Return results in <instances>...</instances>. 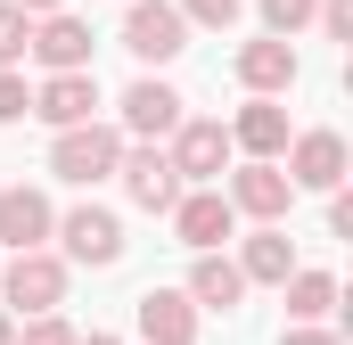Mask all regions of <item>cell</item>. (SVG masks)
<instances>
[{
    "label": "cell",
    "instance_id": "6da1fadb",
    "mask_svg": "<svg viewBox=\"0 0 353 345\" xmlns=\"http://www.w3.org/2000/svg\"><path fill=\"white\" fill-rule=\"evenodd\" d=\"M66 288H74V263L58 255V247H17V255H0V304H8V313H58Z\"/></svg>",
    "mask_w": 353,
    "mask_h": 345
},
{
    "label": "cell",
    "instance_id": "7a4b0ae2",
    "mask_svg": "<svg viewBox=\"0 0 353 345\" xmlns=\"http://www.w3.org/2000/svg\"><path fill=\"white\" fill-rule=\"evenodd\" d=\"M115 157H123V132L115 124H66V132H50V172L66 181V189H90V181H115Z\"/></svg>",
    "mask_w": 353,
    "mask_h": 345
},
{
    "label": "cell",
    "instance_id": "3957f363",
    "mask_svg": "<svg viewBox=\"0 0 353 345\" xmlns=\"http://www.w3.org/2000/svg\"><path fill=\"white\" fill-rule=\"evenodd\" d=\"M165 157H173V172L197 189V181H222L239 148H230V124H222V115H181L173 132H165Z\"/></svg>",
    "mask_w": 353,
    "mask_h": 345
},
{
    "label": "cell",
    "instance_id": "277c9868",
    "mask_svg": "<svg viewBox=\"0 0 353 345\" xmlns=\"http://www.w3.org/2000/svg\"><path fill=\"white\" fill-rule=\"evenodd\" d=\"M115 181H123V197L140 206V214H173V197L189 189L165 157V140H123V157H115Z\"/></svg>",
    "mask_w": 353,
    "mask_h": 345
},
{
    "label": "cell",
    "instance_id": "5b68a950",
    "mask_svg": "<svg viewBox=\"0 0 353 345\" xmlns=\"http://www.w3.org/2000/svg\"><path fill=\"white\" fill-rule=\"evenodd\" d=\"M222 197H230V214H247V222H288V206H296V181L279 157H247V165L222 181Z\"/></svg>",
    "mask_w": 353,
    "mask_h": 345
},
{
    "label": "cell",
    "instance_id": "8992f818",
    "mask_svg": "<svg viewBox=\"0 0 353 345\" xmlns=\"http://www.w3.org/2000/svg\"><path fill=\"white\" fill-rule=\"evenodd\" d=\"M50 239H58V255H66V263H90V271L123 263V222H115L107 206H90V197L58 214V230H50Z\"/></svg>",
    "mask_w": 353,
    "mask_h": 345
},
{
    "label": "cell",
    "instance_id": "52a82bcc",
    "mask_svg": "<svg viewBox=\"0 0 353 345\" xmlns=\"http://www.w3.org/2000/svg\"><path fill=\"white\" fill-rule=\"evenodd\" d=\"M123 50L140 66H173L181 50H189V17H181L173 0H132L123 8Z\"/></svg>",
    "mask_w": 353,
    "mask_h": 345
},
{
    "label": "cell",
    "instance_id": "ba28073f",
    "mask_svg": "<svg viewBox=\"0 0 353 345\" xmlns=\"http://www.w3.org/2000/svg\"><path fill=\"white\" fill-rule=\"evenodd\" d=\"M230 75H239V90H255V99H288V90H296V75H304V58H296V41L255 33V41H239Z\"/></svg>",
    "mask_w": 353,
    "mask_h": 345
},
{
    "label": "cell",
    "instance_id": "9c48e42d",
    "mask_svg": "<svg viewBox=\"0 0 353 345\" xmlns=\"http://www.w3.org/2000/svg\"><path fill=\"white\" fill-rule=\"evenodd\" d=\"M165 222H173V239L189 247V255H205V247H222V239L239 230V214H230V197H222L214 181H197V189H181Z\"/></svg>",
    "mask_w": 353,
    "mask_h": 345
},
{
    "label": "cell",
    "instance_id": "30bf717a",
    "mask_svg": "<svg viewBox=\"0 0 353 345\" xmlns=\"http://www.w3.org/2000/svg\"><path fill=\"white\" fill-rule=\"evenodd\" d=\"M279 165H288V181H296V189H337V181H345V132H329V124L288 132Z\"/></svg>",
    "mask_w": 353,
    "mask_h": 345
},
{
    "label": "cell",
    "instance_id": "8fae6325",
    "mask_svg": "<svg viewBox=\"0 0 353 345\" xmlns=\"http://www.w3.org/2000/svg\"><path fill=\"white\" fill-rule=\"evenodd\" d=\"M115 107H123V115H115V132H123V140H165L181 115H189V99H181L173 83H157V75H140Z\"/></svg>",
    "mask_w": 353,
    "mask_h": 345
},
{
    "label": "cell",
    "instance_id": "7c38bea8",
    "mask_svg": "<svg viewBox=\"0 0 353 345\" xmlns=\"http://www.w3.org/2000/svg\"><path fill=\"white\" fill-rule=\"evenodd\" d=\"M90 25L74 17V8H50V17H33V41H25V58H41V75H74V66H90Z\"/></svg>",
    "mask_w": 353,
    "mask_h": 345
},
{
    "label": "cell",
    "instance_id": "4fadbf2b",
    "mask_svg": "<svg viewBox=\"0 0 353 345\" xmlns=\"http://www.w3.org/2000/svg\"><path fill=\"white\" fill-rule=\"evenodd\" d=\"M50 230H58V206L33 189V181H8L0 189V247L17 255V247H50Z\"/></svg>",
    "mask_w": 353,
    "mask_h": 345
},
{
    "label": "cell",
    "instance_id": "5bb4252c",
    "mask_svg": "<svg viewBox=\"0 0 353 345\" xmlns=\"http://www.w3.org/2000/svg\"><path fill=\"white\" fill-rule=\"evenodd\" d=\"M33 115H41L50 132L90 124V115H99V75H90V66H74V75H41V83H33Z\"/></svg>",
    "mask_w": 353,
    "mask_h": 345
},
{
    "label": "cell",
    "instance_id": "9a60e30c",
    "mask_svg": "<svg viewBox=\"0 0 353 345\" xmlns=\"http://www.w3.org/2000/svg\"><path fill=\"white\" fill-rule=\"evenodd\" d=\"M132 321H140L148 345H197V304H189V288H148V296L132 304Z\"/></svg>",
    "mask_w": 353,
    "mask_h": 345
},
{
    "label": "cell",
    "instance_id": "2e32d148",
    "mask_svg": "<svg viewBox=\"0 0 353 345\" xmlns=\"http://www.w3.org/2000/svg\"><path fill=\"white\" fill-rule=\"evenodd\" d=\"M296 271V247H288V222H255L247 239H239V279L247 288H279Z\"/></svg>",
    "mask_w": 353,
    "mask_h": 345
},
{
    "label": "cell",
    "instance_id": "e0dca14e",
    "mask_svg": "<svg viewBox=\"0 0 353 345\" xmlns=\"http://www.w3.org/2000/svg\"><path fill=\"white\" fill-rule=\"evenodd\" d=\"M189 304L197 313H239L247 304V279H239V263L222 255V247H205V255L189 263Z\"/></svg>",
    "mask_w": 353,
    "mask_h": 345
},
{
    "label": "cell",
    "instance_id": "ac0fdd59",
    "mask_svg": "<svg viewBox=\"0 0 353 345\" xmlns=\"http://www.w3.org/2000/svg\"><path fill=\"white\" fill-rule=\"evenodd\" d=\"M230 148H239V157H279V148H288V107L247 90V107L230 115Z\"/></svg>",
    "mask_w": 353,
    "mask_h": 345
},
{
    "label": "cell",
    "instance_id": "d6986e66",
    "mask_svg": "<svg viewBox=\"0 0 353 345\" xmlns=\"http://www.w3.org/2000/svg\"><path fill=\"white\" fill-rule=\"evenodd\" d=\"M279 288H288V321H329V313H337V271H312V263H296Z\"/></svg>",
    "mask_w": 353,
    "mask_h": 345
},
{
    "label": "cell",
    "instance_id": "ffe728a7",
    "mask_svg": "<svg viewBox=\"0 0 353 345\" xmlns=\"http://www.w3.org/2000/svg\"><path fill=\"white\" fill-rule=\"evenodd\" d=\"M255 8H263V33H279V41H296V33L312 25V8H321V0H255Z\"/></svg>",
    "mask_w": 353,
    "mask_h": 345
},
{
    "label": "cell",
    "instance_id": "44dd1931",
    "mask_svg": "<svg viewBox=\"0 0 353 345\" xmlns=\"http://www.w3.org/2000/svg\"><path fill=\"white\" fill-rule=\"evenodd\" d=\"M25 41H33V17L17 0H0V66H25Z\"/></svg>",
    "mask_w": 353,
    "mask_h": 345
},
{
    "label": "cell",
    "instance_id": "7402d4cb",
    "mask_svg": "<svg viewBox=\"0 0 353 345\" xmlns=\"http://www.w3.org/2000/svg\"><path fill=\"white\" fill-rule=\"evenodd\" d=\"M173 8H181V17H189V25H205V33H230L247 0H173Z\"/></svg>",
    "mask_w": 353,
    "mask_h": 345
},
{
    "label": "cell",
    "instance_id": "603a6c76",
    "mask_svg": "<svg viewBox=\"0 0 353 345\" xmlns=\"http://www.w3.org/2000/svg\"><path fill=\"white\" fill-rule=\"evenodd\" d=\"M8 345H74V329H66L58 313H33V321H25V329H17Z\"/></svg>",
    "mask_w": 353,
    "mask_h": 345
},
{
    "label": "cell",
    "instance_id": "cb8c5ba5",
    "mask_svg": "<svg viewBox=\"0 0 353 345\" xmlns=\"http://www.w3.org/2000/svg\"><path fill=\"white\" fill-rule=\"evenodd\" d=\"M17 115H33V90L17 66H0V124H17Z\"/></svg>",
    "mask_w": 353,
    "mask_h": 345
},
{
    "label": "cell",
    "instance_id": "d4e9b609",
    "mask_svg": "<svg viewBox=\"0 0 353 345\" xmlns=\"http://www.w3.org/2000/svg\"><path fill=\"white\" fill-rule=\"evenodd\" d=\"M279 345H345V329H337V321H288Z\"/></svg>",
    "mask_w": 353,
    "mask_h": 345
},
{
    "label": "cell",
    "instance_id": "484cf974",
    "mask_svg": "<svg viewBox=\"0 0 353 345\" xmlns=\"http://www.w3.org/2000/svg\"><path fill=\"white\" fill-rule=\"evenodd\" d=\"M312 25H321L329 41H353V0H321V8H312Z\"/></svg>",
    "mask_w": 353,
    "mask_h": 345
},
{
    "label": "cell",
    "instance_id": "4316f807",
    "mask_svg": "<svg viewBox=\"0 0 353 345\" xmlns=\"http://www.w3.org/2000/svg\"><path fill=\"white\" fill-rule=\"evenodd\" d=\"M329 239H353V197H345V181L329 189Z\"/></svg>",
    "mask_w": 353,
    "mask_h": 345
},
{
    "label": "cell",
    "instance_id": "83f0119b",
    "mask_svg": "<svg viewBox=\"0 0 353 345\" xmlns=\"http://www.w3.org/2000/svg\"><path fill=\"white\" fill-rule=\"evenodd\" d=\"M17 8H25V17H50V8H66V0H17Z\"/></svg>",
    "mask_w": 353,
    "mask_h": 345
},
{
    "label": "cell",
    "instance_id": "f1b7e54d",
    "mask_svg": "<svg viewBox=\"0 0 353 345\" xmlns=\"http://www.w3.org/2000/svg\"><path fill=\"white\" fill-rule=\"evenodd\" d=\"M8 337H17V313H8V304H0V345H8Z\"/></svg>",
    "mask_w": 353,
    "mask_h": 345
},
{
    "label": "cell",
    "instance_id": "f546056e",
    "mask_svg": "<svg viewBox=\"0 0 353 345\" xmlns=\"http://www.w3.org/2000/svg\"><path fill=\"white\" fill-rule=\"evenodd\" d=\"M74 345H123V337H107V329H90V337H74Z\"/></svg>",
    "mask_w": 353,
    "mask_h": 345
}]
</instances>
